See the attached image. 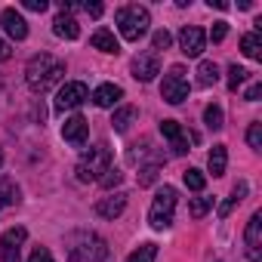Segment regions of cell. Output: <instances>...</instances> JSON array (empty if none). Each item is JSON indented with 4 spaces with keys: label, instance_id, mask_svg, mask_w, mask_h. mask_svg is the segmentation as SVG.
Returning <instances> with one entry per match:
<instances>
[{
    "label": "cell",
    "instance_id": "ffe728a7",
    "mask_svg": "<svg viewBox=\"0 0 262 262\" xmlns=\"http://www.w3.org/2000/svg\"><path fill=\"white\" fill-rule=\"evenodd\" d=\"M96 50H102V53H117L120 50V43H117V37L108 31V28H99L96 34H93V40H90Z\"/></svg>",
    "mask_w": 262,
    "mask_h": 262
},
{
    "label": "cell",
    "instance_id": "277c9868",
    "mask_svg": "<svg viewBox=\"0 0 262 262\" xmlns=\"http://www.w3.org/2000/svg\"><path fill=\"white\" fill-rule=\"evenodd\" d=\"M111 167V148L108 145H96V148H90L83 158H80V164H77V179L80 182H99L102 179V173Z\"/></svg>",
    "mask_w": 262,
    "mask_h": 262
},
{
    "label": "cell",
    "instance_id": "e575fe53",
    "mask_svg": "<svg viewBox=\"0 0 262 262\" xmlns=\"http://www.w3.org/2000/svg\"><path fill=\"white\" fill-rule=\"evenodd\" d=\"M28 262H53V256H50V250H47V247H37V250L28 256Z\"/></svg>",
    "mask_w": 262,
    "mask_h": 262
},
{
    "label": "cell",
    "instance_id": "83f0119b",
    "mask_svg": "<svg viewBox=\"0 0 262 262\" xmlns=\"http://www.w3.org/2000/svg\"><path fill=\"white\" fill-rule=\"evenodd\" d=\"M158 173H161V167L158 164H148V167H139V185L145 188V185H155V179H158Z\"/></svg>",
    "mask_w": 262,
    "mask_h": 262
},
{
    "label": "cell",
    "instance_id": "603a6c76",
    "mask_svg": "<svg viewBox=\"0 0 262 262\" xmlns=\"http://www.w3.org/2000/svg\"><path fill=\"white\" fill-rule=\"evenodd\" d=\"M216 80H219L216 62H201V65H198V83H201V86H213Z\"/></svg>",
    "mask_w": 262,
    "mask_h": 262
},
{
    "label": "cell",
    "instance_id": "5bb4252c",
    "mask_svg": "<svg viewBox=\"0 0 262 262\" xmlns=\"http://www.w3.org/2000/svg\"><path fill=\"white\" fill-rule=\"evenodd\" d=\"M0 25H4V31L13 40H25L28 37V25H25V19L16 10H4V13H0Z\"/></svg>",
    "mask_w": 262,
    "mask_h": 262
},
{
    "label": "cell",
    "instance_id": "9c48e42d",
    "mask_svg": "<svg viewBox=\"0 0 262 262\" xmlns=\"http://www.w3.org/2000/svg\"><path fill=\"white\" fill-rule=\"evenodd\" d=\"M244 244H247V256L250 262H262V213H253L244 231Z\"/></svg>",
    "mask_w": 262,
    "mask_h": 262
},
{
    "label": "cell",
    "instance_id": "f546056e",
    "mask_svg": "<svg viewBox=\"0 0 262 262\" xmlns=\"http://www.w3.org/2000/svg\"><path fill=\"white\" fill-rule=\"evenodd\" d=\"M247 142H250L253 151H262V123H250V129H247Z\"/></svg>",
    "mask_w": 262,
    "mask_h": 262
},
{
    "label": "cell",
    "instance_id": "1f68e13d",
    "mask_svg": "<svg viewBox=\"0 0 262 262\" xmlns=\"http://www.w3.org/2000/svg\"><path fill=\"white\" fill-rule=\"evenodd\" d=\"M247 74H250V71H244L241 65H231V68H228V86H231V90H237V86L247 80Z\"/></svg>",
    "mask_w": 262,
    "mask_h": 262
},
{
    "label": "cell",
    "instance_id": "7402d4cb",
    "mask_svg": "<svg viewBox=\"0 0 262 262\" xmlns=\"http://www.w3.org/2000/svg\"><path fill=\"white\" fill-rule=\"evenodd\" d=\"M241 53L247 59H262V37L253 31V34H244L241 37Z\"/></svg>",
    "mask_w": 262,
    "mask_h": 262
},
{
    "label": "cell",
    "instance_id": "d4e9b609",
    "mask_svg": "<svg viewBox=\"0 0 262 262\" xmlns=\"http://www.w3.org/2000/svg\"><path fill=\"white\" fill-rule=\"evenodd\" d=\"M244 198H247V182H237V185H234V191H231V198L219 207V216H228V213H231V207H234V204H241Z\"/></svg>",
    "mask_w": 262,
    "mask_h": 262
},
{
    "label": "cell",
    "instance_id": "30bf717a",
    "mask_svg": "<svg viewBox=\"0 0 262 262\" xmlns=\"http://www.w3.org/2000/svg\"><path fill=\"white\" fill-rule=\"evenodd\" d=\"M179 47H182L185 56L198 59V56L204 53V47H207V34H204L198 25H185V28L179 31Z\"/></svg>",
    "mask_w": 262,
    "mask_h": 262
},
{
    "label": "cell",
    "instance_id": "4dcf8cb0",
    "mask_svg": "<svg viewBox=\"0 0 262 262\" xmlns=\"http://www.w3.org/2000/svg\"><path fill=\"white\" fill-rule=\"evenodd\" d=\"M210 207H213V198H194V201H191V207H188V213H191L194 219H201Z\"/></svg>",
    "mask_w": 262,
    "mask_h": 262
},
{
    "label": "cell",
    "instance_id": "7c38bea8",
    "mask_svg": "<svg viewBox=\"0 0 262 262\" xmlns=\"http://www.w3.org/2000/svg\"><path fill=\"white\" fill-rule=\"evenodd\" d=\"M62 139L71 142V145H77V148L86 145V139H90V123H86V117H80V114L68 117L62 123Z\"/></svg>",
    "mask_w": 262,
    "mask_h": 262
},
{
    "label": "cell",
    "instance_id": "8992f818",
    "mask_svg": "<svg viewBox=\"0 0 262 262\" xmlns=\"http://www.w3.org/2000/svg\"><path fill=\"white\" fill-rule=\"evenodd\" d=\"M161 96H164V102H170V105H182V102L188 99V77H185V68H182V65H173V68H170V74L164 77Z\"/></svg>",
    "mask_w": 262,
    "mask_h": 262
},
{
    "label": "cell",
    "instance_id": "d6986e66",
    "mask_svg": "<svg viewBox=\"0 0 262 262\" xmlns=\"http://www.w3.org/2000/svg\"><path fill=\"white\" fill-rule=\"evenodd\" d=\"M136 117H139V111H136L133 105H123V108H117V111H114V120H111V123H114L117 133H126V129L133 126V120H136Z\"/></svg>",
    "mask_w": 262,
    "mask_h": 262
},
{
    "label": "cell",
    "instance_id": "484cf974",
    "mask_svg": "<svg viewBox=\"0 0 262 262\" xmlns=\"http://www.w3.org/2000/svg\"><path fill=\"white\" fill-rule=\"evenodd\" d=\"M204 120H207L210 129H222V126H225V123H222V108H219V105H207V108H204Z\"/></svg>",
    "mask_w": 262,
    "mask_h": 262
},
{
    "label": "cell",
    "instance_id": "52a82bcc",
    "mask_svg": "<svg viewBox=\"0 0 262 262\" xmlns=\"http://www.w3.org/2000/svg\"><path fill=\"white\" fill-rule=\"evenodd\" d=\"M25 237H28V231H25L22 225H16V228H7L4 234H0V259H4V262H19Z\"/></svg>",
    "mask_w": 262,
    "mask_h": 262
},
{
    "label": "cell",
    "instance_id": "e0dca14e",
    "mask_svg": "<svg viewBox=\"0 0 262 262\" xmlns=\"http://www.w3.org/2000/svg\"><path fill=\"white\" fill-rule=\"evenodd\" d=\"M53 31H56V37H65V40H74V37L80 34L77 22H74L68 13H59V16H56V22H53Z\"/></svg>",
    "mask_w": 262,
    "mask_h": 262
},
{
    "label": "cell",
    "instance_id": "f35d334b",
    "mask_svg": "<svg viewBox=\"0 0 262 262\" xmlns=\"http://www.w3.org/2000/svg\"><path fill=\"white\" fill-rule=\"evenodd\" d=\"M10 53H13V50H10V43L0 37V62H7V59H10Z\"/></svg>",
    "mask_w": 262,
    "mask_h": 262
},
{
    "label": "cell",
    "instance_id": "d6a6232c",
    "mask_svg": "<svg viewBox=\"0 0 262 262\" xmlns=\"http://www.w3.org/2000/svg\"><path fill=\"white\" fill-rule=\"evenodd\" d=\"M170 43H173L170 31H155V37H151V47H155V53H158V50H167Z\"/></svg>",
    "mask_w": 262,
    "mask_h": 262
},
{
    "label": "cell",
    "instance_id": "ab89813d",
    "mask_svg": "<svg viewBox=\"0 0 262 262\" xmlns=\"http://www.w3.org/2000/svg\"><path fill=\"white\" fill-rule=\"evenodd\" d=\"M0 167H4V151H0Z\"/></svg>",
    "mask_w": 262,
    "mask_h": 262
},
{
    "label": "cell",
    "instance_id": "cb8c5ba5",
    "mask_svg": "<svg viewBox=\"0 0 262 262\" xmlns=\"http://www.w3.org/2000/svg\"><path fill=\"white\" fill-rule=\"evenodd\" d=\"M155 259H158V247L155 244H142V247H136L133 253H129L126 262H155Z\"/></svg>",
    "mask_w": 262,
    "mask_h": 262
},
{
    "label": "cell",
    "instance_id": "8fae6325",
    "mask_svg": "<svg viewBox=\"0 0 262 262\" xmlns=\"http://www.w3.org/2000/svg\"><path fill=\"white\" fill-rule=\"evenodd\" d=\"M155 74H161V59H158V53H155V50L139 53V56L133 59V77L142 80V83H148V80H155Z\"/></svg>",
    "mask_w": 262,
    "mask_h": 262
},
{
    "label": "cell",
    "instance_id": "6da1fadb",
    "mask_svg": "<svg viewBox=\"0 0 262 262\" xmlns=\"http://www.w3.org/2000/svg\"><path fill=\"white\" fill-rule=\"evenodd\" d=\"M65 77V62L50 56V53H37L31 56L28 68H25V80L34 93H50L59 80Z\"/></svg>",
    "mask_w": 262,
    "mask_h": 262
},
{
    "label": "cell",
    "instance_id": "44dd1931",
    "mask_svg": "<svg viewBox=\"0 0 262 262\" xmlns=\"http://www.w3.org/2000/svg\"><path fill=\"white\" fill-rule=\"evenodd\" d=\"M19 201V185L10 179V176H0V210L4 207H13Z\"/></svg>",
    "mask_w": 262,
    "mask_h": 262
},
{
    "label": "cell",
    "instance_id": "5b68a950",
    "mask_svg": "<svg viewBox=\"0 0 262 262\" xmlns=\"http://www.w3.org/2000/svg\"><path fill=\"white\" fill-rule=\"evenodd\" d=\"M173 213H176V188H170V185H164L161 191H158V198L151 201V210H148V222H151V228H167L170 222H173Z\"/></svg>",
    "mask_w": 262,
    "mask_h": 262
},
{
    "label": "cell",
    "instance_id": "f1b7e54d",
    "mask_svg": "<svg viewBox=\"0 0 262 262\" xmlns=\"http://www.w3.org/2000/svg\"><path fill=\"white\" fill-rule=\"evenodd\" d=\"M120 179H123V173H120L117 167H108V170L102 173L99 185H102V188H114V185H120Z\"/></svg>",
    "mask_w": 262,
    "mask_h": 262
},
{
    "label": "cell",
    "instance_id": "9a60e30c",
    "mask_svg": "<svg viewBox=\"0 0 262 262\" xmlns=\"http://www.w3.org/2000/svg\"><path fill=\"white\" fill-rule=\"evenodd\" d=\"M123 210H126V194L123 191H117L111 198H102L96 204V216H102V219H117Z\"/></svg>",
    "mask_w": 262,
    "mask_h": 262
},
{
    "label": "cell",
    "instance_id": "74e56055",
    "mask_svg": "<svg viewBox=\"0 0 262 262\" xmlns=\"http://www.w3.org/2000/svg\"><path fill=\"white\" fill-rule=\"evenodd\" d=\"M83 10H86L90 16H96V19L102 16V4H96V0H93V4H83Z\"/></svg>",
    "mask_w": 262,
    "mask_h": 262
},
{
    "label": "cell",
    "instance_id": "ba28073f",
    "mask_svg": "<svg viewBox=\"0 0 262 262\" xmlns=\"http://www.w3.org/2000/svg\"><path fill=\"white\" fill-rule=\"evenodd\" d=\"M86 99H90L86 83H80V80L65 83V86L59 90V96H56V111H71V108H80Z\"/></svg>",
    "mask_w": 262,
    "mask_h": 262
},
{
    "label": "cell",
    "instance_id": "d590c367",
    "mask_svg": "<svg viewBox=\"0 0 262 262\" xmlns=\"http://www.w3.org/2000/svg\"><path fill=\"white\" fill-rule=\"evenodd\" d=\"M25 10H31V13H43V10H47V0H25Z\"/></svg>",
    "mask_w": 262,
    "mask_h": 262
},
{
    "label": "cell",
    "instance_id": "4316f807",
    "mask_svg": "<svg viewBox=\"0 0 262 262\" xmlns=\"http://www.w3.org/2000/svg\"><path fill=\"white\" fill-rule=\"evenodd\" d=\"M185 185L191 188V191H204V185H207V176L201 173V170H185Z\"/></svg>",
    "mask_w": 262,
    "mask_h": 262
},
{
    "label": "cell",
    "instance_id": "4fadbf2b",
    "mask_svg": "<svg viewBox=\"0 0 262 262\" xmlns=\"http://www.w3.org/2000/svg\"><path fill=\"white\" fill-rule=\"evenodd\" d=\"M161 133H164V139L170 142L173 155H185V151H188V136H185V129H182L176 120H164V123H161Z\"/></svg>",
    "mask_w": 262,
    "mask_h": 262
},
{
    "label": "cell",
    "instance_id": "7a4b0ae2",
    "mask_svg": "<svg viewBox=\"0 0 262 262\" xmlns=\"http://www.w3.org/2000/svg\"><path fill=\"white\" fill-rule=\"evenodd\" d=\"M65 253L71 262H105L108 259V244L105 237H99L96 231H71L65 241Z\"/></svg>",
    "mask_w": 262,
    "mask_h": 262
},
{
    "label": "cell",
    "instance_id": "2e32d148",
    "mask_svg": "<svg viewBox=\"0 0 262 262\" xmlns=\"http://www.w3.org/2000/svg\"><path fill=\"white\" fill-rule=\"evenodd\" d=\"M120 96H123V90H120L117 83H102V86L93 90V102H96L99 108H114V105L120 102Z\"/></svg>",
    "mask_w": 262,
    "mask_h": 262
},
{
    "label": "cell",
    "instance_id": "ac0fdd59",
    "mask_svg": "<svg viewBox=\"0 0 262 262\" xmlns=\"http://www.w3.org/2000/svg\"><path fill=\"white\" fill-rule=\"evenodd\" d=\"M207 167H210L213 176H222V173H225V167H228V151H225V145H213V148H210Z\"/></svg>",
    "mask_w": 262,
    "mask_h": 262
},
{
    "label": "cell",
    "instance_id": "8d00e7d4",
    "mask_svg": "<svg viewBox=\"0 0 262 262\" xmlns=\"http://www.w3.org/2000/svg\"><path fill=\"white\" fill-rule=\"evenodd\" d=\"M259 96H262V83H253V86L247 90V102H256Z\"/></svg>",
    "mask_w": 262,
    "mask_h": 262
},
{
    "label": "cell",
    "instance_id": "836d02e7",
    "mask_svg": "<svg viewBox=\"0 0 262 262\" xmlns=\"http://www.w3.org/2000/svg\"><path fill=\"white\" fill-rule=\"evenodd\" d=\"M225 34H228V25H225V22H216V25H213V31H210L213 43H222V40H225Z\"/></svg>",
    "mask_w": 262,
    "mask_h": 262
},
{
    "label": "cell",
    "instance_id": "3957f363",
    "mask_svg": "<svg viewBox=\"0 0 262 262\" xmlns=\"http://www.w3.org/2000/svg\"><path fill=\"white\" fill-rule=\"evenodd\" d=\"M114 19H117V28H120V34H123V40H139V37L148 31V25H151L148 10L139 7V4H133V7H120Z\"/></svg>",
    "mask_w": 262,
    "mask_h": 262
}]
</instances>
